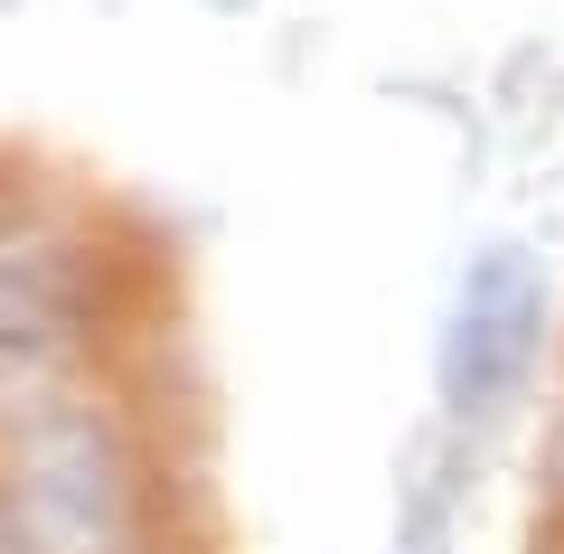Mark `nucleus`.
<instances>
[{
    "instance_id": "5",
    "label": "nucleus",
    "mask_w": 564,
    "mask_h": 554,
    "mask_svg": "<svg viewBox=\"0 0 564 554\" xmlns=\"http://www.w3.org/2000/svg\"><path fill=\"white\" fill-rule=\"evenodd\" d=\"M555 460H564V433H555Z\"/></svg>"
},
{
    "instance_id": "6",
    "label": "nucleus",
    "mask_w": 564,
    "mask_h": 554,
    "mask_svg": "<svg viewBox=\"0 0 564 554\" xmlns=\"http://www.w3.org/2000/svg\"><path fill=\"white\" fill-rule=\"evenodd\" d=\"M0 10H10V0H0Z\"/></svg>"
},
{
    "instance_id": "2",
    "label": "nucleus",
    "mask_w": 564,
    "mask_h": 554,
    "mask_svg": "<svg viewBox=\"0 0 564 554\" xmlns=\"http://www.w3.org/2000/svg\"><path fill=\"white\" fill-rule=\"evenodd\" d=\"M555 329V273H545L536 245L489 236L462 254L443 301V329H433V404H443V433H489L508 404L527 395Z\"/></svg>"
},
{
    "instance_id": "1",
    "label": "nucleus",
    "mask_w": 564,
    "mask_h": 554,
    "mask_svg": "<svg viewBox=\"0 0 564 554\" xmlns=\"http://www.w3.org/2000/svg\"><path fill=\"white\" fill-rule=\"evenodd\" d=\"M0 526L29 554H141L132 452L85 395H29L0 452Z\"/></svg>"
},
{
    "instance_id": "3",
    "label": "nucleus",
    "mask_w": 564,
    "mask_h": 554,
    "mask_svg": "<svg viewBox=\"0 0 564 554\" xmlns=\"http://www.w3.org/2000/svg\"><path fill=\"white\" fill-rule=\"evenodd\" d=\"M85 319H95L85 254L39 217H0V377L47 395V377L85 348Z\"/></svg>"
},
{
    "instance_id": "4",
    "label": "nucleus",
    "mask_w": 564,
    "mask_h": 554,
    "mask_svg": "<svg viewBox=\"0 0 564 554\" xmlns=\"http://www.w3.org/2000/svg\"><path fill=\"white\" fill-rule=\"evenodd\" d=\"M207 10H254V0H207Z\"/></svg>"
}]
</instances>
